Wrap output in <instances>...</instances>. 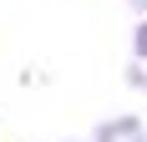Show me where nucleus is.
<instances>
[{"label": "nucleus", "instance_id": "nucleus-1", "mask_svg": "<svg viewBox=\"0 0 147 142\" xmlns=\"http://www.w3.org/2000/svg\"><path fill=\"white\" fill-rule=\"evenodd\" d=\"M137 51H142V56H147V26L137 30Z\"/></svg>", "mask_w": 147, "mask_h": 142}]
</instances>
